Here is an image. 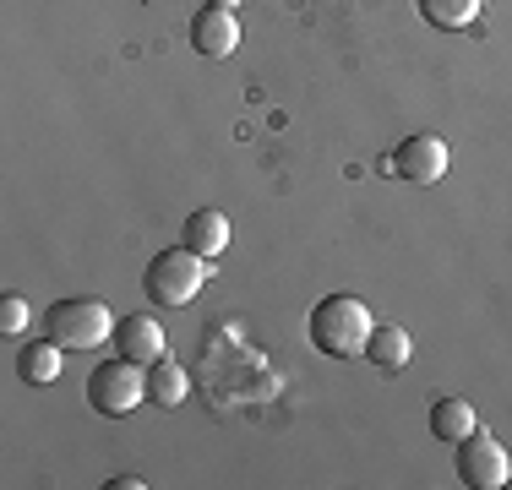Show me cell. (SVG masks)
Masks as SVG:
<instances>
[{
	"label": "cell",
	"mask_w": 512,
	"mask_h": 490,
	"mask_svg": "<svg viewBox=\"0 0 512 490\" xmlns=\"http://www.w3.org/2000/svg\"><path fill=\"white\" fill-rule=\"evenodd\" d=\"M376 316L365 311V300H355V294H327V300L311 305V349L327 354V360H355V354H365V338H371Z\"/></svg>",
	"instance_id": "1"
},
{
	"label": "cell",
	"mask_w": 512,
	"mask_h": 490,
	"mask_svg": "<svg viewBox=\"0 0 512 490\" xmlns=\"http://www.w3.org/2000/svg\"><path fill=\"white\" fill-rule=\"evenodd\" d=\"M207 273H213V262L197 251H186V245H180V251H158L148 262V273H142V294H148L153 305H164V311H175V305L197 300Z\"/></svg>",
	"instance_id": "2"
},
{
	"label": "cell",
	"mask_w": 512,
	"mask_h": 490,
	"mask_svg": "<svg viewBox=\"0 0 512 490\" xmlns=\"http://www.w3.org/2000/svg\"><path fill=\"white\" fill-rule=\"evenodd\" d=\"M44 333H50L60 349H99V343L115 338V316H109L104 300L77 294V300H55L50 311H44Z\"/></svg>",
	"instance_id": "3"
},
{
	"label": "cell",
	"mask_w": 512,
	"mask_h": 490,
	"mask_svg": "<svg viewBox=\"0 0 512 490\" xmlns=\"http://www.w3.org/2000/svg\"><path fill=\"white\" fill-rule=\"evenodd\" d=\"M88 403L104 414V420H120V414H131L137 403H148V365L126 360V354H115V360L93 365V376H88Z\"/></svg>",
	"instance_id": "4"
},
{
	"label": "cell",
	"mask_w": 512,
	"mask_h": 490,
	"mask_svg": "<svg viewBox=\"0 0 512 490\" xmlns=\"http://www.w3.org/2000/svg\"><path fill=\"white\" fill-rule=\"evenodd\" d=\"M458 480L469 490H502V485H512V452L496 436L469 431L458 441Z\"/></svg>",
	"instance_id": "5"
},
{
	"label": "cell",
	"mask_w": 512,
	"mask_h": 490,
	"mask_svg": "<svg viewBox=\"0 0 512 490\" xmlns=\"http://www.w3.org/2000/svg\"><path fill=\"white\" fill-rule=\"evenodd\" d=\"M447 164H453V153L436 131H414V137L393 147V175L409 180V186H436L447 175Z\"/></svg>",
	"instance_id": "6"
},
{
	"label": "cell",
	"mask_w": 512,
	"mask_h": 490,
	"mask_svg": "<svg viewBox=\"0 0 512 490\" xmlns=\"http://www.w3.org/2000/svg\"><path fill=\"white\" fill-rule=\"evenodd\" d=\"M235 44H240V22H235V11L202 6L197 17H191V49H197L202 60H224V55H235Z\"/></svg>",
	"instance_id": "7"
},
{
	"label": "cell",
	"mask_w": 512,
	"mask_h": 490,
	"mask_svg": "<svg viewBox=\"0 0 512 490\" xmlns=\"http://www.w3.org/2000/svg\"><path fill=\"white\" fill-rule=\"evenodd\" d=\"M115 343H120V354L137 360V365H153V360H164V354H169L164 327H158L153 316H120V322H115Z\"/></svg>",
	"instance_id": "8"
},
{
	"label": "cell",
	"mask_w": 512,
	"mask_h": 490,
	"mask_svg": "<svg viewBox=\"0 0 512 490\" xmlns=\"http://www.w3.org/2000/svg\"><path fill=\"white\" fill-rule=\"evenodd\" d=\"M409 354H414V338H409V327H398V322H376L371 338H365V360H371L376 371H387V376L404 371Z\"/></svg>",
	"instance_id": "9"
},
{
	"label": "cell",
	"mask_w": 512,
	"mask_h": 490,
	"mask_svg": "<svg viewBox=\"0 0 512 490\" xmlns=\"http://www.w3.org/2000/svg\"><path fill=\"white\" fill-rule=\"evenodd\" d=\"M60 365H66V349L44 333V338H33L28 349H17V376L28 387H50V382H60Z\"/></svg>",
	"instance_id": "10"
},
{
	"label": "cell",
	"mask_w": 512,
	"mask_h": 490,
	"mask_svg": "<svg viewBox=\"0 0 512 490\" xmlns=\"http://www.w3.org/2000/svg\"><path fill=\"white\" fill-rule=\"evenodd\" d=\"M186 251L207 256V262H218V256L229 251V218L218 213V207H197V213L186 218Z\"/></svg>",
	"instance_id": "11"
},
{
	"label": "cell",
	"mask_w": 512,
	"mask_h": 490,
	"mask_svg": "<svg viewBox=\"0 0 512 490\" xmlns=\"http://www.w3.org/2000/svg\"><path fill=\"white\" fill-rule=\"evenodd\" d=\"M425 425H431L436 441H447V447H458L469 431H480V420H474L469 398H436L431 414H425Z\"/></svg>",
	"instance_id": "12"
},
{
	"label": "cell",
	"mask_w": 512,
	"mask_h": 490,
	"mask_svg": "<svg viewBox=\"0 0 512 490\" xmlns=\"http://www.w3.org/2000/svg\"><path fill=\"white\" fill-rule=\"evenodd\" d=\"M186 392H191V376H186V365L180 360H153L148 365V403H158V409H175V403H186Z\"/></svg>",
	"instance_id": "13"
},
{
	"label": "cell",
	"mask_w": 512,
	"mask_h": 490,
	"mask_svg": "<svg viewBox=\"0 0 512 490\" xmlns=\"http://www.w3.org/2000/svg\"><path fill=\"white\" fill-rule=\"evenodd\" d=\"M480 6L485 0H420V17L431 22V28L458 33V28H469V22L480 17Z\"/></svg>",
	"instance_id": "14"
},
{
	"label": "cell",
	"mask_w": 512,
	"mask_h": 490,
	"mask_svg": "<svg viewBox=\"0 0 512 490\" xmlns=\"http://www.w3.org/2000/svg\"><path fill=\"white\" fill-rule=\"evenodd\" d=\"M33 322V305L22 294H0V338H17Z\"/></svg>",
	"instance_id": "15"
},
{
	"label": "cell",
	"mask_w": 512,
	"mask_h": 490,
	"mask_svg": "<svg viewBox=\"0 0 512 490\" xmlns=\"http://www.w3.org/2000/svg\"><path fill=\"white\" fill-rule=\"evenodd\" d=\"M148 480H137V474H120V480H109V490H142Z\"/></svg>",
	"instance_id": "16"
},
{
	"label": "cell",
	"mask_w": 512,
	"mask_h": 490,
	"mask_svg": "<svg viewBox=\"0 0 512 490\" xmlns=\"http://www.w3.org/2000/svg\"><path fill=\"white\" fill-rule=\"evenodd\" d=\"M202 6H218V11H235L240 0H202Z\"/></svg>",
	"instance_id": "17"
}]
</instances>
